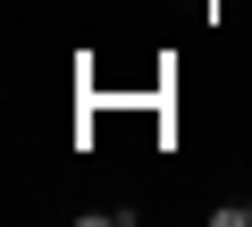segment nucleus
I'll return each instance as SVG.
<instances>
[{
    "mask_svg": "<svg viewBox=\"0 0 252 227\" xmlns=\"http://www.w3.org/2000/svg\"><path fill=\"white\" fill-rule=\"evenodd\" d=\"M244 219H252V202H244Z\"/></svg>",
    "mask_w": 252,
    "mask_h": 227,
    "instance_id": "f257e3e1",
    "label": "nucleus"
}]
</instances>
